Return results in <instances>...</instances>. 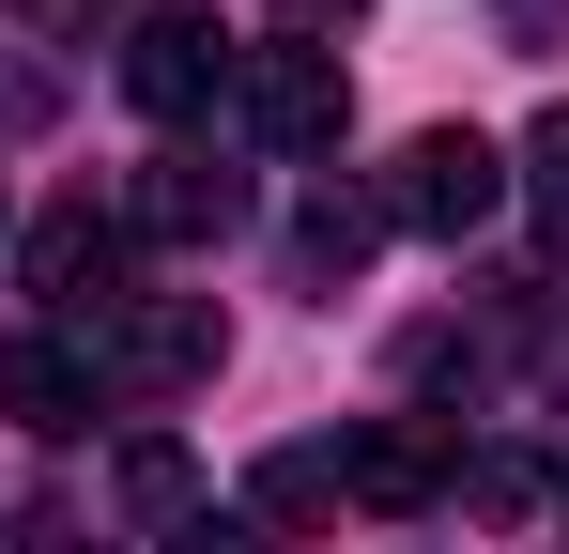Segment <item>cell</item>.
Listing matches in <instances>:
<instances>
[{
	"label": "cell",
	"mask_w": 569,
	"mask_h": 554,
	"mask_svg": "<svg viewBox=\"0 0 569 554\" xmlns=\"http://www.w3.org/2000/svg\"><path fill=\"white\" fill-rule=\"evenodd\" d=\"M16 16H31V31H62V47H78V31H93V16H123V0H16Z\"/></svg>",
	"instance_id": "cell-13"
},
{
	"label": "cell",
	"mask_w": 569,
	"mask_h": 554,
	"mask_svg": "<svg viewBox=\"0 0 569 554\" xmlns=\"http://www.w3.org/2000/svg\"><path fill=\"white\" fill-rule=\"evenodd\" d=\"M262 508H278V524H323V508H339V447H278L262 462Z\"/></svg>",
	"instance_id": "cell-11"
},
{
	"label": "cell",
	"mask_w": 569,
	"mask_h": 554,
	"mask_svg": "<svg viewBox=\"0 0 569 554\" xmlns=\"http://www.w3.org/2000/svg\"><path fill=\"white\" fill-rule=\"evenodd\" d=\"M231 200H247L231 170H200V155H154V170L123 185V231H154V247H200V231H231Z\"/></svg>",
	"instance_id": "cell-7"
},
{
	"label": "cell",
	"mask_w": 569,
	"mask_h": 554,
	"mask_svg": "<svg viewBox=\"0 0 569 554\" xmlns=\"http://www.w3.org/2000/svg\"><path fill=\"white\" fill-rule=\"evenodd\" d=\"M231 108H247L262 155H339L355 78H339V47H247V62H231Z\"/></svg>",
	"instance_id": "cell-2"
},
{
	"label": "cell",
	"mask_w": 569,
	"mask_h": 554,
	"mask_svg": "<svg viewBox=\"0 0 569 554\" xmlns=\"http://www.w3.org/2000/svg\"><path fill=\"white\" fill-rule=\"evenodd\" d=\"M370 200H385V231H431V247H462L477 216L508 200V155H492L477 123H416V139H400V170H385Z\"/></svg>",
	"instance_id": "cell-1"
},
{
	"label": "cell",
	"mask_w": 569,
	"mask_h": 554,
	"mask_svg": "<svg viewBox=\"0 0 569 554\" xmlns=\"http://www.w3.org/2000/svg\"><path fill=\"white\" fill-rule=\"evenodd\" d=\"M447 477H462V447H447V432L385 416V432H355V447H339V508H431Z\"/></svg>",
	"instance_id": "cell-6"
},
{
	"label": "cell",
	"mask_w": 569,
	"mask_h": 554,
	"mask_svg": "<svg viewBox=\"0 0 569 554\" xmlns=\"http://www.w3.org/2000/svg\"><path fill=\"white\" fill-rule=\"evenodd\" d=\"M370 231H385V200H308L292 263H308V277H355V263H370Z\"/></svg>",
	"instance_id": "cell-9"
},
{
	"label": "cell",
	"mask_w": 569,
	"mask_h": 554,
	"mask_svg": "<svg viewBox=\"0 0 569 554\" xmlns=\"http://www.w3.org/2000/svg\"><path fill=\"white\" fill-rule=\"evenodd\" d=\"M16 277H31L47 308H123V293H108V277H123V216L47 200V216H31V247H16Z\"/></svg>",
	"instance_id": "cell-5"
},
{
	"label": "cell",
	"mask_w": 569,
	"mask_h": 554,
	"mask_svg": "<svg viewBox=\"0 0 569 554\" xmlns=\"http://www.w3.org/2000/svg\"><path fill=\"white\" fill-rule=\"evenodd\" d=\"M231 62H247V47H231L216 16H139V31H123V92H139L154 123H200V108H231Z\"/></svg>",
	"instance_id": "cell-3"
},
{
	"label": "cell",
	"mask_w": 569,
	"mask_h": 554,
	"mask_svg": "<svg viewBox=\"0 0 569 554\" xmlns=\"http://www.w3.org/2000/svg\"><path fill=\"white\" fill-rule=\"evenodd\" d=\"M170 554H262V540H247V524H216V508H200V524H186V540H170Z\"/></svg>",
	"instance_id": "cell-14"
},
{
	"label": "cell",
	"mask_w": 569,
	"mask_h": 554,
	"mask_svg": "<svg viewBox=\"0 0 569 554\" xmlns=\"http://www.w3.org/2000/svg\"><path fill=\"white\" fill-rule=\"evenodd\" d=\"M523 200H539V247L569 263V108H539V139H523Z\"/></svg>",
	"instance_id": "cell-10"
},
{
	"label": "cell",
	"mask_w": 569,
	"mask_h": 554,
	"mask_svg": "<svg viewBox=\"0 0 569 554\" xmlns=\"http://www.w3.org/2000/svg\"><path fill=\"white\" fill-rule=\"evenodd\" d=\"M0 416L16 432H93V355L78 339H16L0 355Z\"/></svg>",
	"instance_id": "cell-8"
},
{
	"label": "cell",
	"mask_w": 569,
	"mask_h": 554,
	"mask_svg": "<svg viewBox=\"0 0 569 554\" xmlns=\"http://www.w3.org/2000/svg\"><path fill=\"white\" fill-rule=\"evenodd\" d=\"M0 554H93V540H78L62 508H16V524H0Z\"/></svg>",
	"instance_id": "cell-12"
},
{
	"label": "cell",
	"mask_w": 569,
	"mask_h": 554,
	"mask_svg": "<svg viewBox=\"0 0 569 554\" xmlns=\"http://www.w3.org/2000/svg\"><path fill=\"white\" fill-rule=\"evenodd\" d=\"M216 355H231V324H216L200 293H139V308H108V355H93V385H200Z\"/></svg>",
	"instance_id": "cell-4"
}]
</instances>
